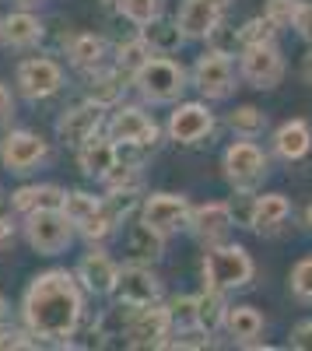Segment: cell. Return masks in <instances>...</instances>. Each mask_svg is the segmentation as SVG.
<instances>
[{
  "label": "cell",
  "mask_w": 312,
  "mask_h": 351,
  "mask_svg": "<svg viewBox=\"0 0 312 351\" xmlns=\"http://www.w3.org/2000/svg\"><path fill=\"white\" fill-rule=\"evenodd\" d=\"M81 316H84V288L70 271L49 267L28 281L21 299V319L25 330L36 337V344H70Z\"/></svg>",
  "instance_id": "obj_1"
},
{
  "label": "cell",
  "mask_w": 312,
  "mask_h": 351,
  "mask_svg": "<svg viewBox=\"0 0 312 351\" xmlns=\"http://www.w3.org/2000/svg\"><path fill=\"white\" fill-rule=\"evenodd\" d=\"M204 285L218 291H235L246 288L257 278V263H252L249 250L239 243H214L204 253Z\"/></svg>",
  "instance_id": "obj_2"
},
{
  "label": "cell",
  "mask_w": 312,
  "mask_h": 351,
  "mask_svg": "<svg viewBox=\"0 0 312 351\" xmlns=\"http://www.w3.org/2000/svg\"><path fill=\"white\" fill-rule=\"evenodd\" d=\"M186 81H190L186 67L176 64L172 56H158V53H151V60L130 77V84H137L140 99L151 102V106L179 102V95L186 92Z\"/></svg>",
  "instance_id": "obj_3"
},
{
  "label": "cell",
  "mask_w": 312,
  "mask_h": 351,
  "mask_svg": "<svg viewBox=\"0 0 312 351\" xmlns=\"http://www.w3.org/2000/svg\"><path fill=\"white\" fill-rule=\"evenodd\" d=\"M221 169H224V180H229V186L235 193H257V186L270 172V158L252 137H239L224 148Z\"/></svg>",
  "instance_id": "obj_4"
},
{
  "label": "cell",
  "mask_w": 312,
  "mask_h": 351,
  "mask_svg": "<svg viewBox=\"0 0 312 351\" xmlns=\"http://www.w3.org/2000/svg\"><path fill=\"white\" fill-rule=\"evenodd\" d=\"M25 239L39 256H60L74 243V225L60 208L25 215Z\"/></svg>",
  "instance_id": "obj_5"
},
{
  "label": "cell",
  "mask_w": 312,
  "mask_h": 351,
  "mask_svg": "<svg viewBox=\"0 0 312 351\" xmlns=\"http://www.w3.org/2000/svg\"><path fill=\"white\" fill-rule=\"evenodd\" d=\"M64 81H67L64 67L56 64L53 56H42V53L39 56H25V60L18 64V71H14V84H18V92L28 102L53 99L64 88Z\"/></svg>",
  "instance_id": "obj_6"
},
{
  "label": "cell",
  "mask_w": 312,
  "mask_h": 351,
  "mask_svg": "<svg viewBox=\"0 0 312 351\" xmlns=\"http://www.w3.org/2000/svg\"><path fill=\"white\" fill-rule=\"evenodd\" d=\"M239 74L246 84L260 88V92H274L285 81V53H281L277 43L242 46L239 49Z\"/></svg>",
  "instance_id": "obj_7"
},
{
  "label": "cell",
  "mask_w": 312,
  "mask_h": 351,
  "mask_svg": "<svg viewBox=\"0 0 312 351\" xmlns=\"http://www.w3.org/2000/svg\"><path fill=\"white\" fill-rule=\"evenodd\" d=\"M190 81H193L196 92H200L204 99H211V102L229 99L235 92V64H232V56L207 49L204 56H196V64L190 67Z\"/></svg>",
  "instance_id": "obj_8"
},
{
  "label": "cell",
  "mask_w": 312,
  "mask_h": 351,
  "mask_svg": "<svg viewBox=\"0 0 312 351\" xmlns=\"http://www.w3.org/2000/svg\"><path fill=\"white\" fill-rule=\"evenodd\" d=\"M49 158V144L36 130H8L0 137V165L14 176L36 172Z\"/></svg>",
  "instance_id": "obj_9"
},
{
  "label": "cell",
  "mask_w": 312,
  "mask_h": 351,
  "mask_svg": "<svg viewBox=\"0 0 312 351\" xmlns=\"http://www.w3.org/2000/svg\"><path fill=\"white\" fill-rule=\"evenodd\" d=\"M105 134L116 144H140V148H155L158 144V123L155 116L140 106H112V116L105 120Z\"/></svg>",
  "instance_id": "obj_10"
},
{
  "label": "cell",
  "mask_w": 312,
  "mask_h": 351,
  "mask_svg": "<svg viewBox=\"0 0 312 351\" xmlns=\"http://www.w3.org/2000/svg\"><path fill=\"white\" fill-rule=\"evenodd\" d=\"M168 334H172V319H168V309L151 302V306H137L127 319L123 330V344L127 348H165Z\"/></svg>",
  "instance_id": "obj_11"
},
{
  "label": "cell",
  "mask_w": 312,
  "mask_h": 351,
  "mask_svg": "<svg viewBox=\"0 0 312 351\" xmlns=\"http://www.w3.org/2000/svg\"><path fill=\"white\" fill-rule=\"evenodd\" d=\"M116 302L123 306H151L161 299V281L158 274L151 271V263H127V267H120L116 274V285H112L109 291Z\"/></svg>",
  "instance_id": "obj_12"
},
{
  "label": "cell",
  "mask_w": 312,
  "mask_h": 351,
  "mask_svg": "<svg viewBox=\"0 0 312 351\" xmlns=\"http://www.w3.org/2000/svg\"><path fill=\"white\" fill-rule=\"evenodd\" d=\"M165 130H168V141L193 148V144H204L214 134V112L204 102H176V109L168 112Z\"/></svg>",
  "instance_id": "obj_13"
},
{
  "label": "cell",
  "mask_w": 312,
  "mask_h": 351,
  "mask_svg": "<svg viewBox=\"0 0 312 351\" xmlns=\"http://www.w3.org/2000/svg\"><path fill=\"white\" fill-rule=\"evenodd\" d=\"M190 208L193 204L183 193H151L140 200V221H148L161 236H172V232L186 228L190 221Z\"/></svg>",
  "instance_id": "obj_14"
},
{
  "label": "cell",
  "mask_w": 312,
  "mask_h": 351,
  "mask_svg": "<svg viewBox=\"0 0 312 351\" xmlns=\"http://www.w3.org/2000/svg\"><path fill=\"white\" fill-rule=\"evenodd\" d=\"M99 130H105V109L88 102V99L64 109L60 120H56V141H60L64 148H77L81 141H88Z\"/></svg>",
  "instance_id": "obj_15"
},
{
  "label": "cell",
  "mask_w": 312,
  "mask_h": 351,
  "mask_svg": "<svg viewBox=\"0 0 312 351\" xmlns=\"http://www.w3.org/2000/svg\"><path fill=\"white\" fill-rule=\"evenodd\" d=\"M232 225H235V218H232V208L224 200H211V204H200V208H190V221H186V228L204 246L224 243Z\"/></svg>",
  "instance_id": "obj_16"
},
{
  "label": "cell",
  "mask_w": 312,
  "mask_h": 351,
  "mask_svg": "<svg viewBox=\"0 0 312 351\" xmlns=\"http://www.w3.org/2000/svg\"><path fill=\"white\" fill-rule=\"evenodd\" d=\"M116 274H120V267L105 250H88L77 260V271H74V278L81 281V288L88 295H109L112 285H116Z\"/></svg>",
  "instance_id": "obj_17"
},
{
  "label": "cell",
  "mask_w": 312,
  "mask_h": 351,
  "mask_svg": "<svg viewBox=\"0 0 312 351\" xmlns=\"http://www.w3.org/2000/svg\"><path fill=\"white\" fill-rule=\"evenodd\" d=\"M64 56H67V64L81 74H92L99 67H105L112 56H109V43L95 32H70L64 39Z\"/></svg>",
  "instance_id": "obj_18"
},
{
  "label": "cell",
  "mask_w": 312,
  "mask_h": 351,
  "mask_svg": "<svg viewBox=\"0 0 312 351\" xmlns=\"http://www.w3.org/2000/svg\"><path fill=\"white\" fill-rule=\"evenodd\" d=\"M42 36H46V25L28 8L0 18V46H8V49H36Z\"/></svg>",
  "instance_id": "obj_19"
},
{
  "label": "cell",
  "mask_w": 312,
  "mask_h": 351,
  "mask_svg": "<svg viewBox=\"0 0 312 351\" xmlns=\"http://www.w3.org/2000/svg\"><path fill=\"white\" fill-rule=\"evenodd\" d=\"M270 148H274V155L281 162H302L312 152V127H309V120H298V116L295 120H285L274 130Z\"/></svg>",
  "instance_id": "obj_20"
},
{
  "label": "cell",
  "mask_w": 312,
  "mask_h": 351,
  "mask_svg": "<svg viewBox=\"0 0 312 351\" xmlns=\"http://www.w3.org/2000/svg\"><path fill=\"white\" fill-rule=\"evenodd\" d=\"M291 218V200L285 193H263V197H252V218L249 228L257 236H274V232L285 228V221Z\"/></svg>",
  "instance_id": "obj_21"
},
{
  "label": "cell",
  "mask_w": 312,
  "mask_h": 351,
  "mask_svg": "<svg viewBox=\"0 0 312 351\" xmlns=\"http://www.w3.org/2000/svg\"><path fill=\"white\" fill-rule=\"evenodd\" d=\"M77 165L84 176H92V180H102V176L116 165V141H112L109 134H92L88 141L77 144Z\"/></svg>",
  "instance_id": "obj_22"
},
{
  "label": "cell",
  "mask_w": 312,
  "mask_h": 351,
  "mask_svg": "<svg viewBox=\"0 0 312 351\" xmlns=\"http://www.w3.org/2000/svg\"><path fill=\"white\" fill-rule=\"evenodd\" d=\"M127 74L123 71H116V67H99V71H92L88 74V81H84V99L88 102H95V106H102V109H112V106H120V99H123V92H127Z\"/></svg>",
  "instance_id": "obj_23"
},
{
  "label": "cell",
  "mask_w": 312,
  "mask_h": 351,
  "mask_svg": "<svg viewBox=\"0 0 312 351\" xmlns=\"http://www.w3.org/2000/svg\"><path fill=\"white\" fill-rule=\"evenodd\" d=\"M224 18V11L211 0H183V8L176 14V25L186 39H207L211 28Z\"/></svg>",
  "instance_id": "obj_24"
},
{
  "label": "cell",
  "mask_w": 312,
  "mask_h": 351,
  "mask_svg": "<svg viewBox=\"0 0 312 351\" xmlns=\"http://www.w3.org/2000/svg\"><path fill=\"white\" fill-rule=\"evenodd\" d=\"M224 330H229V337L242 348H260V334H263V316L260 309H252V306H229L224 309Z\"/></svg>",
  "instance_id": "obj_25"
},
{
  "label": "cell",
  "mask_w": 312,
  "mask_h": 351,
  "mask_svg": "<svg viewBox=\"0 0 312 351\" xmlns=\"http://www.w3.org/2000/svg\"><path fill=\"white\" fill-rule=\"evenodd\" d=\"M64 197H67V190L56 186V183H32V186H18L11 193V208L25 218V215H32V211L64 208Z\"/></svg>",
  "instance_id": "obj_26"
},
{
  "label": "cell",
  "mask_w": 312,
  "mask_h": 351,
  "mask_svg": "<svg viewBox=\"0 0 312 351\" xmlns=\"http://www.w3.org/2000/svg\"><path fill=\"white\" fill-rule=\"evenodd\" d=\"M127 253L133 263H158L165 253V236L155 232L148 221H137L127 232Z\"/></svg>",
  "instance_id": "obj_27"
},
{
  "label": "cell",
  "mask_w": 312,
  "mask_h": 351,
  "mask_svg": "<svg viewBox=\"0 0 312 351\" xmlns=\"http://www.w3.org/2000/svg\"><path fill=\"white\" fill-rule=\"evenodd\" d=\"M140 39H144L148 49L158 53V56H172L186 43V36L179 32V25L176 21H161V14L155 21H148V25H140Z\"/></svg>",
  "instance_id": "obj_28"
},
{
  "label": "cell",
  "mask_w": 312,
  "mask_h": 351,
  "mask_svg": "<svg viewBox=\"0 0 312 351\" xmlns=\"http://www.w3.org/2000/svg\"><path fill=\"white\" fill-rule=\"evenodd\" d=\"M193 302H196V327H204V330H211V334L221 330L224 309H229V302H224V291L204 285V291H200V295H193Z\"/></svg>",
  "instance_id": "obj_29"
},
{
  "label": "cell",
  "mask_w": 312,
  "mask_h": 351,
  "mask_svg": "<svg viewBox=\"0 0 312 351\" xmlns=\"http://www.w3.org/2000/svg\"><path fill=\"white\" fill-rule=\"evenodd\" d=\"M99 183L105 186V193H140V186H144V172H140V165H133V162H120L116 158V165H112Z\"/></svg>",
  "instance_id": "obj_30"
},
{
  "label": "cell",
  "mask_w": 312,
  "mask_h": 351,
  "mask_svg": "<svg viewBox=\"0 0 312 351\" xmlns=\"http://www.w3.org/2000/svg\"><path fill=\"white\" fill-rule=\"evenodd\" d=\"M151 60V49H148V43L144 39H127V43H120L116 46V56H112V67H116V71H123L127 77H133L140 67H144Z\"/></svg>",
  "instance_id": "obj_31"
},
{
  "label": "cell",
  "mask_w": 312,
  "mask_h": 351,
  "mask_svg": "<svg viewBox=\"0 0 312 351\" xmlns=\"http://www.w3.org/2000/svg\"><path fill=\"white\" fill-rule=\"evenodd\" d=\"M229 127H232L235 137H252L257 141L267 130V112L257 109V106H235L229 112Z\"/></svg>",
  "instance_id": "obj_32"
},
{
  "label": "cell",
  "mask_w": 312,
  "mask_h": 351,
  "mask_svg": "<svg viewBox=\"0 0 312 351\" xmlns=\"http://www.w3.org/2000/svg\"><path fill=\"white\" fill-rule=\"evenodd\" d=\"M105 8H116L127 21H133L137 28L148 25L161 14V0H102Z\"/></svg>",
  "instance_id": "obj_33"
},
{
  "label": "cell",
  "mask_w": 312,
  "mask_h": 351,
  "mask_svg": "<svg viewBox=\"0 0 312 351\" xmlns=\"http://www.w3.org/2000/svg\"><path fill=\"white\" fill-rule=\"evenodd\" d=\"M99 204H102V197H95V193H88V190H67L60 211L70 218V225H74V232H77V225H81L84 218H92V215L99 211Z\"/></svg>",
  "instance_id": "obj_34"
},
{
  "label": "cell",
  "mask_w": 312,
  "mask_h": 351,
  "mask_svg": "<svg viewBox=\"0 0 312 351\" xmlns=\"http://www.w3.org/2000/svg\"><path fill=\"white\" fill-rule=\"evenodd\" d=\"M277 32H281V28H277L267 14L249 18V21L239 28V46H263V43H277Z\"/></svg>",
  "instance_id": "obj_35"
},
{
  "label": "cell",
  "mask_w": 312,
  "mask_h": 351,
  "mask_svg": "<svg viewBox=\"0 0 312 351\" xmlns=\"http://www.w3.org/2000/svg\"><path fill=\"white\" fill-rule=\"evenodd\" d=\"M204 43H207V49L224 53V56H235V49H242V46H239V28L224 25V18H221V21L211 28V36H207Z\"/></svg>",
  "instance_id": "obj_36"
},
{
  "label": "cell",
  "mask_w": 312,
  "mask_h": 351,
  "mask_svg": "<svg viewBox=\"0 0 312 351\" xmlns=\"http://www.w3.org/2000/svg\"><path fill=\"white\" fill-rule=\"evenodd\" d=\"M288 285H291V295L302 299V302H312V256H302L291 274H288Z\"/></svg>",
  "instance_id": "obj_37"
},
{
  "label": "cell",
  "mask_w": 312,
  "mask_h": 351,
  "mask_svg": "<svg viewBox=\"0 0 312 351\" xmlns=\"http://www.w3.org/2000/svg\"><path fill=\"white\" fill-rule=\"evenodd\" d=\"M214 344V337H211V330H204V327H179V330H172L168 334V341H165V348H211Z\"/></svg>",
  "instance_id": "obj_38"
},
{
  "label": "cell",
  "mask_w": 312,
  "mask_h": 351,
  "mask_svg": "<svg viewBox=\"0 0 312 351\" xmlns=\"http://www.w3.org/2000/svg\"><path fill=\"white\" fill-rule=\"evenodd\" d=\"M168 319H172V330L179 327H193L196 324V302L193 295H176V299H168Z\"/></svg>",
  "instance_id": "obj_39"
},
{
  "label": "cell",
  "mask_w": 312,
  "mask_h": 351,
  "mask_svg": "<svg viewBox=\"0 0 312 351\" xmlns=\"http://www.w3.org/2000/svg\"><path fill=\"white\" fill-rule=\"evenodd\" d=\"M298 8H302V0H267V4H263V14H267L277 28H288V25L295 21Z\"/></svg>",
  "instance_id": "obj_40"
},
{
  "label": "cell",
  "mask_w": 312,
  "mask_h": 351,
  "mask_svg": "<svg viewBox=\"0 0 312 351\" xmlns=\"http://www.w3.org/2000/svg\"><path fill=\"white\" fill-rule=\"evenodd\" d=\"M18 351V348H36V337L28 330H18V327H8L0 324V351Z\"/></svg>",
  "instance_id": "obj_41"
},
{
  "label": "cell",
  "mask_w": 312,
  "mask_h": 351,
  "mask_svg": "<svg viewBox=\"0 0 312 351\" xmlns=\"http://www.w3.org/2000/svg\"><path fill=\"white\" fill-rule=\"evenodd\" d=\"M291 28H295V32L312 46V0H302V8H298V14H295Z\"/></svg>",
  "instance_id": "obj_42"
},
{
  "label": "cell",
  "mask_w": 312,
  "mask_h": 351,
  "mask_svg": "<svg viewBox=\"0 0 312 351\" xmlns=\"http://www.w3.org/2000/svg\"><path fill=\"white\" fill-rule=\"evenodd\" d=\"M18 116V102H14V92L0 81V127H8L11 120Z\"/></svg>",
  "instance_id": "obj_43"
},
{
  "label": "cell",
  "mask_w": 312,
  "mask_h": 351,
  "mask_svg": "<svg viewBox=\"0 0 312 351\" xmlns=\"http://www.w3.org/2000/svg\"><path fill=\"white\" fill-rule=\"evenodd\" d=\"M229 208H232L235 225H246V228H249V218H252V193H239Z\"/></svg>",
  "instance_id": "obj_44"
},
{
  "label": "cell",
  "mask_w": 312,
  "mask_h": 351,
  "mask_svg": "<svg viewBox=\"0 0 312 351\" xmlns=\"http://www.w3.org/2000/svg\"><path fill=\"white\" fill-rule=\"evenodd\" d=\"M288 344H291V348H298V351H312V319H302V324L291 330Z\"/></svg>",
  "instance_id": "obj_45"
},
{
  "label": "cell",
  "mask_w": 312,
  "mask_h": 351,
  "mask_svg": "<svg viewBox=\"0 0 312 351\" xmlns=\"http://www.w3.org/2000/svg\"><path fill=\"white\" fill-rule=\"evenodd\" d=\"M14 236H18V225L8 215H0V253L14 246Z\"/></svg>",
  "instance_id": "obj_46"
},
{
  "label": "cell",
  "mask_w": 312,
  "mask_h": 351,
  "mask_svg": "<svg viewBox=\"0 0 312 351\" xmlns=\"http://www.w3.org/2000/svg\"><path fill=\"white\" fill-rule=\"evenodd\" d=\"M302 81H305V84H312V49L302 56Z\"/></svg>",
  "instance_id": "obj_47"
},
{
  "label": "cell",
  "mask_w": 312,
  "mask_h": 351,
  "mask_svg": "<svg viewBox=\"0 0 312 351\" xmlns=\"http://www.w3.org/2000/svg\"><path fill=\"white\" fill-rule=\"evenodd\" d=\"M8 316H11V306H8L4 295H0V324H8Z\"/></svg>",
  "instance_id": "obj_48"
},
{
  "label": "cell",
  "mask_w": 312,
  "mask_h": 351,
  "mask_svg": "<svg viewBox=\"0 0 312 351\" xmlns=\"http://www.w3.org/2000/svg\"><path fill=\"white\" fill-rule=\"evenodd\" d=\"M14 4H18V8H28V11H32V8H39V4H46V0H14Z\"/></svg>",
  "instance_id": "obj_49"
},
{
  "label": "cell",
  "mask_w": 312,
  "mask_h": 351,
  "mask_svg": "<svg viewBox=\"0 0 312 351\" xmlns=\"http://www.w3.org/2000/svg\"><path fill=\"white\" fill-rule=\"evenodd\" d=\"M211 4H218L221 11H229V8H232V0H211Z\"/></svg>",
  "instance_id": "obj_50"
},
{
  "label": "cell",
  "mask_w": 312,
  "mask_h": 351,
  "mask_svg": "<svg viewBox=\"0 0 312 351\" xmlns=\"http://www.w3.org/2000/svg\"><path fill=\"white\" fill-rule=\"evenodd\" d=\"M305 225L312 228V204H309V211H305Z\"/></svg>",
  "instance_id": "obj_51"
},
{
  "label": "cell",
  "mask_w": 312,
  "mask_h": 351,
  "mask_svg": "<svg viewBox=\"0 0 312 351\" xmlns=\"http://www.w3.org/2000/svg\"><path fill=\"white\" fill-rule=\"evenodd\" d=\"M0 208H4V186H0Z\"/></svg>",
  "instance_id": "obj_52"
}]
</instances>
